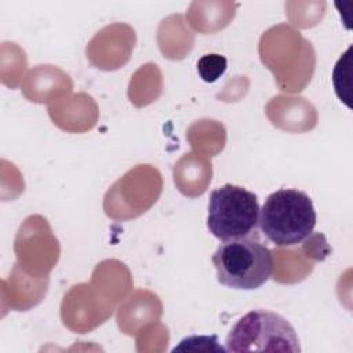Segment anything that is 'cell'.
Segmentation results:
<instances>
[{
	"instance_id": "obj_1",
	"label": "cell",
	"mask_w": 353,
	"mask_h": 353,
	"mask_svg": "<svg viewBox=\"0 0 353 353\" xmlns=\"http://www.w3.org/2000/svg\"><path fill=\"white\" fill-rule=\"evenodd\" d=\"M316 222L312 199L298 189H279L259 208L258 225L263 236L277 247L302 243L312 234Z\"/></svg>"
},
{
	"instance_id": "obj_2",
	"label": "cell",
	"mask_w": 353,
	"mask_h": 353,
	"mask_svg": "<svg viewBox=\"0 0 353 353\" xmlns=\"http://www.w3.org/2000/svg\"><path fill=\"white\" fill-rule=\"evenodd\" d=\"M219 284L234 290H256L273 273L272 251L254 237L222 241L212 254Z\"/></svg>"
},
{
	"instance_id": "obj_3",
	"label": "cell",
	"mask_w": 353,
	"mask_h": 353,
	"mask_svg": "<svg viewBox=\"0 0 353 353\" xmlns=\"http://www.w3.org/2000/svg\"><path fill=\"white\" fill-rule=\"evenodd\" d=\"M226 352H291L301 345L294 327L269 310H251L240 317L226 336Z\"/></svg>"
},
{
	"instance_id": "obj_4",
	"label": "cell",
	"mask_w": 353,
	"mask_h": 353,
	"mask_svg": "<svg viewBox=\"0 0 353 353\" xmlns=\"http://www.w3.org/2000/svg\"><path fill=\"white\" fill-rule=\"evenodd\" d=\"M258 197L243 186L226 183L211 192L207 228L221 241L251 236L258 226Z\"/></svg>"
},
{
	"instance_id": "obj_5",
	"label": "cell",
	"mask_w": 353,
	"mask_h": 353,
	"mask_svg": "<svg viewBox=\"0 0 353 353\" xmlns=\"http://www.w3.org/2000/svg\"><path fill=\"white\" fill-rule=\"evenodd\" d=\"M228 61L219 54H205L197 61V72L203 81L214 83L226 70Z\"/></svg>"
},
{
	"instance_id": "obj_6",
	"label": "cell",
	"mask_w": 353,
	"mask_h": 353,
	"mask_svg": "<svg viewBox=\"0 0 353 353\" xmlns=\"http://www.w3.org/2000/svg\"><path fill=\"white\" fill-rule=\"evenodd\" d=\"M179 350H199V352H226V347L218 345L216 335H193L183 338L178 346L172 349V352Z\"/></svg>"
}]
</instances>
